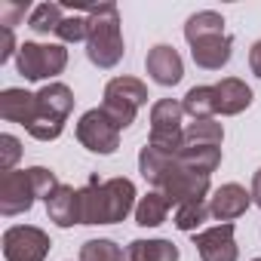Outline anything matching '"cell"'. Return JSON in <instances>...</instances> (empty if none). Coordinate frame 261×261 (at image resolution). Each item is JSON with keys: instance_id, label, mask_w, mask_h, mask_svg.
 I'll return each mask as SVG.
<instances>
[{"instance_id": "4316f807", "label": "cell", "mask_w": 261, "mask_h": 261, "mask_svg": "<svg viewBox=\"0 0 261 261\" xmlns=\"http://www.w3.org/2000/svg\"><path fill=\"white\" fill-rule=\"evenodd\" d=\"M19 157H22V142L16 136H0V172H13Z\"/></svg>"}, {"instance_id": "1f68e13d", "label": "cell", "mask_w": 261, "mask_h": 261, "mask_svg": "<svg viewBox=\"0 0 261 261\" xmlns=\"http://www.w3.org/2000/svg\"><path fill=\"white\" fill-rule=\"evenodd\" d=\"M252 203H255V206H261V169L252 175Z\"/></svg>"}, {"instance_id": "ac0fdd59", "label": "cell", "mask_w": 261, "mask_h": 261, "mask_svg": "<svg viewBox=\"0 0 261 261\" xmlns=\"http://www.w3.org/2000/svg\"><path fill=\"white\" fill-rule=\"evenodd\" d=\"M0 117L10 123H22L28 126L34 117V92L25 89H4L0 92Z\"/></svg>"}, {"instance_id": "d4e9b609", "label": "cell", "mask_w": 261, "mask_h": 261, "mask_svg": "<svg viewBox=\"0 0 261 261\" xmlns=\"http://www.w3.org/2000/svg\"><path fill=\"white\" fill-rule=\"evenodd\" d=\"M209 218V206H206V200H194V203H185V206H178L175 209V227L178 230H185V233H191V230H197L203 221Z\"/></svg>"}, {"instance_id": "8992f818", "label": "cell", "mask_w": 261, "mask_h": 261, "mask_svg": "<svg viewBox=\"0 0 261 261\" xmlns=\"http://www.w3.org/2000/svg\"><path fill=\"white\" fill-rule=\"evenodd\" d=\"M185 108L175 98H160L151 108V139L148 145L163 154H178L185 145V126H181Z\"/></svg>"}, {"instance_id": "9a60e30c", "label": "cell", "mask_w": 261, "mask_h": 261, "mask_svg": "<svg viewBox=\"0 0 261 261\" xmlns=\"http://www.w3.org/2000/svg\"><path fill=\"white\" fill-rule=\"evenodd\" d=\"M46 215L59 227L80 224V191H74L71 185H59L56 194L46 200Z\"/></svg>"}, {"instance_id": "e0dca14e", "label": "cell", "mask_w": 261, "mask_h": 261, "mask_svg": "<svg viewBox=\"0 0 261 261\" xmlns=\"http://www.w3.org/2000/svg\"><path fill=\"white\" fill-rule=\"evenodd\" d=\"M181 252L172 240H133L123 261H178Z\"/></svg>"}, {"instance_id": "5b68a950", "label": "cell", "mask_w": 261, "mask_h": 261, "mask_svg": "<svg viewBox=\"0 0 261 261\" xmlns=\"http://www.w3.org/2000/svg\"><path fill=\"white\" fill-rule=\"evenodd\" d=\"M148 86L136 77H114L108 86H105V101H101V111L108 114V120L117 126V129H126L136 123V114L142 105H148Z\"/></svg>"}, {"instance_id": "7402d4cb", "label": "cell", "mask_w": 261, "mask_h": 261, "mask_svg": "<svg viewBox=\"0 0 261 261\" xmlns=\"http://www.w3.org/2000/svg\"><path fill=\"white\" fill-rule=\"evenodd\" d=\"M212 34H224V19L212 10H203V13H194L185 25V37L188 43L194 40H203V37H212Z\"/></svg>"}, {"instance_id": "ba28073f", "label": "cell", "mask_w": 261, "mask_h": 261, "mask_svg": "<svg viewBox=\"0 0 261 261\" xmlns=\"http://www.w3.org/2000/svg\"><path fill=\"white\" fill-rule=\"evenodd\" d=\"M77 142L92 154H114L120 148V129L108 120L101 108H92L77 123Z\"/></svg>"}, {"instance_id": "d6986e66", "label": "cell", "mask_w": 261, "mask_h": 261, "mask_svg": "<svg viewBox=\"0 0 261 261\" xmlns=\"http://www.w3.org/2000/svg\"><path fill=\"white\" fill-rule=\"evenodd\" d=\"M188 169L200 172V175H212L221 163V148L212 145H181V151L175 154Z\"/></svg>"}, {"instance_id": "603a6c76", "label": "cell", "mask_w": 261, "mask_h": 261, "mask_svg": "<svg viewBox=\"0 0 261 261\" xmlns=\"http://www.w3.org/2000/svg\"><path fill=\"white\" fill-rule=\"evenodd\" d=\"M62 22H65L62 4H40V7H34L31 16H28V28H31L34 34H56Z\"/></svg>"}, {"instance_id": "44dd1931", "label": "cell", "mask_w": 261, "mask_h": 261, "mask_svg": "<svg viewBox=\"0 0 261 261\" xmlns=\"http://www.w3.org/2000/svg\"><path fill=\"white\" fill-rule=\"evenodd\" d=\"M181 108L194 120H212L218 114L215 111V86H194V89H188Z\"/></svg>"}, {"instance_id": "cb8c5ba5", "label": "cell", "mask_w": 261, "mask_h": 261, "mask_svg": "<svg viewBox=\"0 0 261 261\" xmlns=\"http://www.w3.org/2000/svg\"><path fill=\"white\" fill-rule=\"evenodd\" d=\"M221 142H224V129L215 120H194L185 129V145H212V148H218Z\"/></svg>"}, {"instance_id": "9c48e42d", "label": "cell", "mask_w": 261, "mask_h": 261, "mask_svg": "<svg viewBox=\"0 0 261 261\" xmlns=\"http://www.w3.org/2000/svg\"><path fill=\"white\" fill-rule=\"evenodd\" d=\"M49 246H53L49 237L31 224H16L4 233V258L7 261H46Z\"/></svg>"}, {"instance_id": "f1b7e54d", "label": "cell", "mask_w": 261, "mask_h": 261, "mask_svg": "<svg viewBox=\"0 0 261 261\" xmlns=\"http://www.w3.org/2000/svg\"><path fill=\"white\" fill-rule=\"evenodd\" d=\"M25 13H28V4H10L7 0V4H0V25L13 31L25 19Z\"/></svg>"}, {"instance_id": "484cf974", "label": "cell", "mask_w": 261, "mask_h": 261, "mask_svg": "<svg viewBox=\"0 0 261 261\" xmlns=\"http://www.w3.org/2000/svg\"><path fill=\"white\" fill-rule=\"evenodd\" d=\"M123 255L114 240H86L80 246V261H123Z\"/></svg>"}, {"instance_id": "3957f363", "label": "cell", "mask_w": 261, "mask_h": 261, "mask_svg": "<svg viewBox=\"0 0 261 261\" xmlns=\"http://www.w3.org/2000/svg\"><path fill=\"white\" fill-rule=\"evenodd\" d=\"M86 56L95 68H114L123 59L120 13L114 4L86 7Z\"/></svg>"}, {"instance_id": "7a4b0ae2", "label": "cell", "mask_w": 261, "mask_h": 261, "mask_svg": "<svg viewBox=\"0 0 261 261\" xmlns=\"http://www.w3.org/2000/svg\"><path fill=\"white\" fill-rule=\"evenodd\" d=\"M136 209V185L129 178L98 181L95 175L80 188V224H117Z\"/></svg>"}, {"instance_id": "2e32d148", "label": "cell", "mask_w": 261, "mask_h": 261, "mask_svg": "<svg viewBox=\"0 0 261 261\" xmlns=\"http://www.w3.org/2000/svg\"><path fill=\"white\" fill-rule=\"evenodd\" d=\"M252 105V89L237 80V77H224L221 83H215V111L224 117H233L240 111H246Z\"/></svg>"}, {"instance_id": "f546056e", "label": "cell", "mask_w": 261, "mask_h": 261, "mask_svg": "<svg viewBox=\"0 0 261 261\" xmlns=\"http://www.w3.org/2000/svg\"><path fill=\"white\" fill-rule=\"evenodd\" d=\"M13 53H19V49H16V37H13V31H10V28H0V65H4Z\"/></svg>"}, {"instance_id": "30bf717a", "label": "cell", "mask_w": 261, "mask_h": 261, "mask_svg": "<svg viewBox=\"0 0 261 261\" xmlns=\"http://www.w3.org/2000/svg\"><path fill=\"white\" fill-rule=\"evenodd\" d=\"M37 194H34V181H31V172L28 169H13V172H4L0 175V215H22L34 206Z\"/></svg>"}, {"instance_id": "83f0119b", "label": "cell", "mask_w": 261, "mask_h": 261, "mask_svg": "<svg viewBox=\"0 0 261 261\" xmlns=\"http://www.w3.org/2000/svg\"><path fill=\"white\" fill-rule=\"evenodd\" d=\"M56 37H59L62 43H80V40H86V19H80V16L65 19V22L59 25Z\"/></svg>"}, {"instance_id": "52a82bcc", "label": "cell", "mask_w": 261, "mask_h": 261, "mask_svg": "<svg viewBox=\"0 0 261 261\" xmlns=\"http://www.w3.org/2000/svg\"><path fill=\"white\" fill-rule=\"evenodd\" d=\"M68 65V49L62 43H22L16 53V68L25 80H49Z\"/></svg>"}, {"instance_id": "4fadbf2b", "label": "cell", "mask_w": 261, "mask_h": 261, "mask_svg": "<svg viewBox=\"0 0 261 261\" xmlns=\"http://www.w3.org/2000/svg\"><path fill=\"white\" fill-rule=\"evenodd\" d=\"M145 68H148L151 80L160 83V86H175V83L185 77V62H181V56H178L172 46H166V43H160V46H154V49L148 53Z\"/></svg>"}, {"instance_id": "d6a6232c", "label": "cell", "mask_w": 261, "mask_h": 261, "mask_svg": "<svg viewBox=\"0 0 261 261\" xmlns=\"http://www.w3.org/2000/svg\"><path fill=\"white\" fill-rule=\"evenodd\" d=\"M252 261H261V258H252Z\"/></svg>"}, {"instance_id": "6da1fadb", "label": "cell", "mask_w": 261, "mask_h": 261, "mask_svg": "<svg viewBox=\"0 0 261 261\" xmlns=\"http://www.w3.org/2000/svg\"><path fill=\"white\" fill-rule=\"evenodd\" d=\"M139 172L175 209L185 206V203H194V200H206V194H209V175H200V172L188 169L175 154H163L151 145H145L142 154H139Z\"/></svg>"}, {"instance_id": "4dcf8cb0", "label": "cell", "mask_w": 261, "mask_h": 261, "mask_svg": "<svg viewBox=\"0 0 261 261\" xmlns=\"http://www.w3.org/2000/svg\"><path fill=\"white\" fill-rule=\"evenodd\" d=\"M249 68H252V74L261 80V40H255L252 49H249Z\"/></svg>"}, {"instance_id": "ffe728a7", "label": "cell", "mask_w": 261, "mask_h": 261, "mask_svg": "<svg viewBox=\"0 0 261 261\" xmlns=\"http://www.w3.org/2000/svg\"><path fill=\"white\" fill-rule=\"evenodd\" d=\"M169 215V200L160 194V191H151L139 200L136 206V224L139 227H160Z\"/></svg>"}, {"instance_id": "277c9868", "label": "cell", "mask_w": 261, "mask_h": 261, "mask_svg": "<svg viewBox=\"0 0 261 261\" xmlns=\"http://www.w3.org/2000/svg\"><path fill=\"white\" fill-rule=\"evenodd\" d=\"M71 111H74V92L65 83H46L40 92H34V117L25 129L37 142H53L62 136Z\"/></svg>"}, {"instance_id": "5bb4252c", "label": "cell", "mask_w": 261, "mask_h": 261, "mask_svg": "<svg viewBox=\"0 0 261 261\" xmlns=\"http://www.w3.org/2000/svg\"><path fill=\"white\" fill-rule=\"evenodd\" d=\"M230 49H233V40L227 34H212L191 43V56L203 71H221L230 62Z\"/></svg>"}, {"instance_id": "7c38bea8", "label": "cell", "mask_w": 261, "mask_h": 261, "mask_svg": "<svg viewBox=\"0 0 261 261\" xmlns=\"http://www.w3.org/2000/svg\"><path fill=\"white\" fill-rule=\"evenodd\" d=\"M249 203H252V191H246L243 185H233V181H230V185H221V188L212 194V200H209V215L230 224L233 218L246 215Z\"/></svg>"}, {"instance_id": "8fae6325", "label": "cell", "mask_w": 261, "mask_h": 261, "mask_svg": "<svg viewBox=\"0 0 261 261\" xmlns=\"http://www.w3.org/2000/svg\"><path fill=\"white\" fill-rule=\"evenodd\" d=\"M194 246L203 261H237V240H233V224H218L194 237Z\"/></svg>"}]
</instances>
